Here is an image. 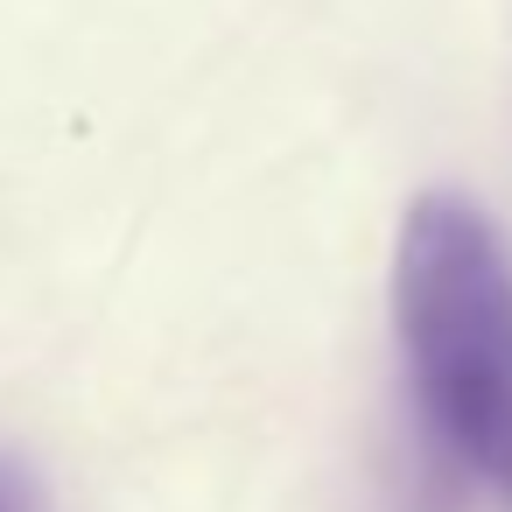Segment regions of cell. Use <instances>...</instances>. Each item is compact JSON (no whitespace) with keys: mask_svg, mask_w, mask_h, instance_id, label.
<instances>
[{"mask_svg":"<svg viewBox=\"0 0 512 512\" xmlns=\"http://www.w3.org/2000/svg\"><path fill=\"white\" fill-rule=\"evenodd\" d=\"M393 323L428 435L512 505V253L470 197H421L393 253Z\"/></svg>","mask_w":512,"mask_h":512,"instance_id":"cell-1","label":"cell"},{"mask_svg":"<svg viewBox=\"0 0 512 512\" xmlns=\"http://www.w3.org/2000/svg\"><path fill=\"white\" fill-rule=\"evenodd\" d=\"M0 512H43V505H36V484H29L8 456H0Z\"/></svg>","mask_w":512,"mask_h":512,"instance_id":"cell-2","label":"cell"}]
</instances>
